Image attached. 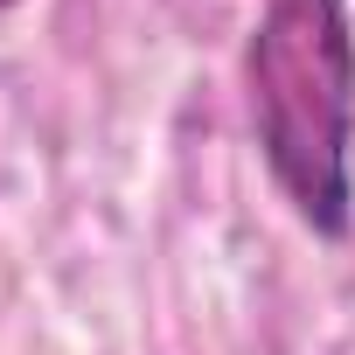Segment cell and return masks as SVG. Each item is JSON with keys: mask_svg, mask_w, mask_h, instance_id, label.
<instances>
[{"mask_svg": "<svg viewBox=\"0 0 355 355\" xmlns=\"http://www.w3.org/2000/svg\"><path fill=\"white\" fill-rule=\"evenodd\" d=\"M244 98L272 189L341 244L355 230V21L348 0H265L244 42Z\"/></svg>", "mask_w": 355, "mask_h": 355, "instance_id": "cell-1", "label": "cell"}, {"mask_svg": "<svg viewBox=\"0 0 355 355\" xmlns=\"http://www.w3.org/2000/svg\"><path fill=\"white\" fill-rule=\"evenodd\" d=\"M0 8H15V0H0Z\"/></svg>", "mask_w": 355, "mask_h": 355, "instance_id": "cell-2", "label": "cell"}]
</instances>
